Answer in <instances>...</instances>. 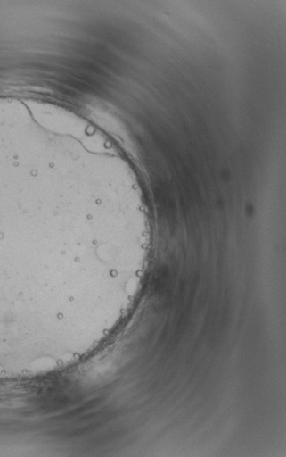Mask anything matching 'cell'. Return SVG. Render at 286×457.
<instances>
[{"label":"cell","instance_id":"obj_1","mask_svg":"<svg viewBox=\"0 0 286 457\" xmlns=\"http://www.w3.org/2000/svg\"><path fill=\"white\" fill-rule=\"evenodd\" d=\"M123 237L107 191L49 170L0 173V313L29 315L80 303L86 267Z\"/></svg>","mask_w":286,"mask_h":457}]
</instances>
